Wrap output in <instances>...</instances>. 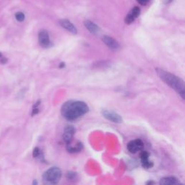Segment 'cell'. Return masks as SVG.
Returning <instances> with one entry per match:
<instances>
[{
	"label": "cell",
	"mask_w": 185,
	"mask_h": 185,
	"mask_svg": "<svg viewBox=\"0 0 185 185\" xmlns=\"http://www.w3.org/2000/svg\"><path fill=\"white\" fill-rule=\"evenodd\" d=\"M89 111V107L85 102L81 101L70 100L62 105L61 113L66 120L74 122L82 117Z\"/></svg>",
	"instance_id": "6da1fadb"
},
{
	"label": "cell",
	"mask_w": 185,
	"mask_h": 185,
	"mask_svg": "<svg viewBox=\"0 0 185 185\" xmlns=\"http://www.w3.org/2000/svg\"><path fill=\"white\" fill-rule=\"evenodd\" d=\"M155 71H156L157 75L166 85H168L172 89L174 90L182 98V99H184L185 85L183 80H182L176 75H173V74L170 73V72L163 70L162 69L156 68Z\"/></svg>",
	"instance_id": "7a4b0ae2"
},
{
	"label": "cell",
	"mask_w": 185,
	"mask_h": 185,
	"mask_svg": "<svg viewBox=\"0 0 185 185\" xmlns=\"http://www.w3.org/2000/svg\"><path fill=\"white\" fill-rule=\"evenodd\" d=\"M62 176L61 170L57 166H53L44 171L42 180L44 185H57Z\"/></svg>",
	"instance_id": "3957f363"
},
{
	"label": "cell",
	"mask_w": 185,
	"mask_h": 185,
	"mask_svg": "<svg viewBox=\"0 0 185 185\" xmlns=\"http://www.w3.org/2000/svg\"><path fill=\"white\" fill-rule=\"evenodd\" d=\"M127 149L130 153L135 154L144 149V142L140 139H135L130 141L127 145Z\"/></svg>",
	"instance_id": "277c9868"
},
{
	"label": "cell",
	"mask_w": 185,
	"mask_h": 185,
	"mask_svg": "<svg viewBox=\"0 0 185 185\" xmlns=\"http://www.w3.org/2000/svg\"><path fill=\"white\" fill-rule=\"evenodd\" d=\"M101 114L103 115V117H104V118H106V120L111 122L120 124V123L122 122L123 121L122 117L119 113H117V112L113 111L103 109V110L101 111Z\"/></svg>",
	"instance_id": "5b68a950"
},
{
	"label": "cell",
	"mask_w": 185,
	"mask_h": 185,
	"mask_svg": "<svg viewBox=\"0 0 185 185\" xmlns=\"http://www.w3.org/2000/svg\"><path fill=\"white\" fill-rule=\"evenodd\" d=\"M75 134V128L72 125H67L64 128L62 134V140L66 145L72 143Z\"/></svg>",
	"instance_id": "8992f818"
},
{
	"label": "cell",
	"mask_w": 185,
	"mask_h": 185,
	"mask_svg": "<svg viewBox=\"0 0 185 185\" xmlns=\"http://www.w3.org/2000/svg\"><path fill=\"white\" fill-rule=\"evenodd\" d=\"M38 42L43 48H49L51 46V42L50 41L49 34L46 30H41L38 33Z\"/></svg>",
	"instance_id": "52a82bcc"
},
{
	"label": "cell",
	"mask_w": 185,
	"mask_h": 185,
	"mask_svg": "<svg viewBox=\"0 0 185 185\" xmlns=\"http://www.w3.org/2000/svg\"><path fill=\"white\" fill-rule=\"evenodd\" d=\"M150 158V153L148 151H142L140 154V158L141 165H142V168L145 169H149L153 167L154 164L153 162L151 161L149 159Z\"/></svg>",
	"instance_id": "ba28073f"
},
{
	"label": "cell",
	"mask_w": 185,
	"mask_h": 185,
	"mask_svg": "<svg viewBox=\"0 0 185 185\" xmlns=\"http://www.w3.org/2000/svg\"><path fill=\"white\" fill-rule=\"evenodd\" d=\"M140 14V8L138 7H133L130 11V12L126 16L125 20H124L125 22L128 25L131 24L132 22H134L136 18H138Z\"/></svg>",
	"instance_id": "9c48e42d"
},
{
	"label": "cell",
	"mask_w": 185,
	"mask_h": 185,
	"mask_svg": "<svg viewBox=\"0 0 185 185\" xmlns=\"http://www.w3.org/2000/svg\"><path fill=\"white\" fill-rule=\"evenodd\" d=\"M159 185H184V184L174 176H166L161 179Z\"/></svg>",
	"instance_id": "30bf717a"
},
{
	"label": "cell",
	"mask_w": 185,
	"mask_h": 185,
	"mask_svg": "<svg viewBox=\"0 0 185 185\" xmlns=\"http://www.w3.org/2000/svg\"><path fill=\"white\" fill-rule=\"evenodd\" d=\"M102 41L103 43L109 47V48L113 50H117L120 49V43L117 41L113 39V38L110 37L108 36H104L102 38Z\"/></svg>",
	"instance_id": "8fae6325"
},
{
	"label": "cell",
	"mask_w": 185,
	"mask_h": 185,
	"mask_svg": "<svg viewBox=\"0 0 185 185\" xmlns=\"http://www.w3.org/2000/svg\"><path fill=\"white\" fill-rule=\"evenodd\" d=\"M59 24L61 25V27L63 28L66 29L67 30H68L69 32L73 33V34H76L78 33V29L76 28L75 26L72 24V22L69 20L67 19H61L59 20Z\"/></svg>",
	"instance_id": "7c38bea8"
},
{
	"label": "cell",
	"mask_w": 185,
	"mask_h": 185,
	"mask_svg": "<svg viewBox=\"0 0 185 185\" xmlns=\"http://www.w3.org/2000/svg\"><path fill=\"white\" fill-rule=\"evenodd\" d=\"M66 148L70 153H77L82 151V150L83 149V144L80 141H78L75 145L70 144L68 145H66Z\"/></svg>",
	"instance_id": "4fadbf2b"
},
{
	"label": "cell",
	"mask_w": 185,
	"mask_h": 185,
	"mask_svg": "<svg viewBox=\"0 0 185 185\" xmlns=\"http://www.w3.org/2000/svg\"><path fill=\"white\" fill-rule=\"evenodd\" d=\"M84 25H85V28L92 34H98L100 31V28H99V26L94 22H91L90 20H85Z\"/></svg>",
	"instance_id": "5bb4252c"
},
{
	"label": "cell",
	"mask_w": 185,
	"mask_h": 185,
	"mask_svg": "<svg viewBox=\"0 0 185 185\" xmlns=\"http://www.w3.org/2000/svg\"><path fill=\"white\" fill-rule=\"evenodd\" d=\"M33 158H38L41 161H43L45 162V159H44V155H43V152L41 151V150L39 148L36 147L33 149Z\"/></svg>",
	"instance_id": "9a60e30c"
},
{
	"label": "cell",
	"mask_w": 185,
	"mask_h": 185,
	"mask_svg": "<svg viewBox=\"0 0 185 185\" xmlns=\"http://www.w3.org/2000/svg\"><path fill=\"white\" fill-rule=\"evenodd\" d=\"M15 18L18 22H22L25 20V15L23 12H18L15 14Z\"/></svg>",
	"instance_id": "2e32d148"
},
{
	"label": "cell",
	"mask_w": 185,
	"mask_h": 185,
	"mask_svg": "<svg viewBox=\"0 0 185 185\" xmlns=\"http://www.w3.org/2000/svg\"><path fill=\"white\" fill-rule=\"evenodd\" d=\"M76 173H75V172H72V171H70V172H67V178L68 179H74L75 177H76Z\"/></svg>",
	"instance_id": "e0dca14e"
},
{
	"label": "cell",
	"mask_w": 185,
	"mask_h": 185,
	"mask_svg": "<svg viewBox=\"0 0 185 185\" xmlns=\"http://www.w3.org/2000/svg\"><path fill=\"white\" fill-rule=\"evenodd\" d=\"M150 1H151V0H137V2H138L140 5H143V6L144 5H148V4L150 2Z\"/></svg>",
	"instance_id": "ac0fdd59"
},
{
	"label": "cell",
	"mask_w": 185,
	"mask_h": 185,
	"mask_svg": "<svg viewBox=\"0 0 185 185\" xmlns=\"http://www.w3.org/2000/svg\"><path fill=\"white\" fill-rule=\"evenodd\" d=\"M154 184H155V182L152 180L148 181V182H146V185H154Z\"/></svg>",
	"instance_id": "d6986e66"
},
{
	"label": "cell",
	"mask_w": 185,
	"mask_h": 185,
	"mask_svg": "<svg viewBox=\"0 0 185 185\" xmlns=\"http://www.w3.org/2000/svg\"><path fill=\"white\" fill-rule=\"evenodd\" d=\"M33 185H38V182H37V181H36V180H33Z\"/></svg>",
	"instance_id": "ffe728a7"
},
{
	"label": "cell",
	"mask_w": 185,
	"mask_h": 185,
	"mask_svg": "<svg viewBox=\"0 0 185 185\" xmlns=\"http://www.w3.org/2000/svg\"><path fill=\"white\" fill-rule=\"evenodd\" d=\"M165 1H166V3H168V4H169V3H171V2H172V0H165Z\"/></svg>",
	"instance_id": "44dd1931"
},
{
	"label": "cell",
	"mask_w": 185,
	"mask_h": 185,
	"mask_svg": "<svg viewBox=\"0 0 185 185\" xmlns=\"http://www.w3.org/2000/svg\"><path fill=\"white\" fill-rule=\"evenodd\" d=\"M0 57H2V54L1 53H0Z\"/></svg>",
	"instance_id": "7402d4cb"
}]
</instances>
